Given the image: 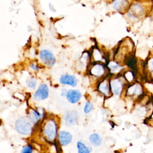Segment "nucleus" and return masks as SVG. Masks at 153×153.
Instances as JSON below:
<instances>
[{"label":"nucleus","mask_w":153,"mask_h":153,"mask_svg":"<svg viewBox=\"0 0 153 153\" xmlns=\"http://www.w3.org/2000/svg\"><path fill=\"white\" fill-rule=\"evenodd\" d=\"M152 2L149 1H138L131 4L127 14L130 20L137 22L149 16Z\"/></svg>","instance_id":"1"},{"label":"nucleus","mask_w":153,"mask_h":153,"mask_svg":"<svg viewBox=\"0 0 153 153\" xmlns=\"http://www.w3.org/2000/svg\"><path fill=\"white\" fill-rule=\"evenodd\" d=\"M57 124L53 119L48 120L44 124L42 133L45 139L50 142H54L57 135Z\"/></svg>","instance_id":"2"},{"label":"nucleus","mask_w":153,"mask_h":153,"mask_svg":"<svg viewBox=\"0 0 153 153\" xmlns=\"http://www.w3.org/2000/svg\"><path fill=\"white\" fill-rule=\"evenodd\" d=\"M15 128L19 133L25 136L30 135L33 130L31 122L25 117H20L17 120Z\"/></svg>","instance_id":"3"},{"label":"nucleus","mask_w":153,"mask_h":153,"mask_svg":"<svg viewBox=\"0 0 153 153\" xmlns=\"http://www.w3.org/2000/svg\"><path fill=\"white\" fill-rule=\"evenodd\" d=\"M145 93V89L143 85L138 82H133L128 84V87L126 89V94L132 98L139 99L143 96Z\"/></svg>","instance_id":"4"},{"label":"nucleus","mask_w":153,"mask_h":153,"mask_svg":"<svg viewBox=\"0 0 153 153\" xmlns=\"http://www.w3.org/2000/svg\"><path fill=\"white\" fill-rule=\"evenodd\" d=\"M126 79H121V78H114L110 79V86L111 90L113 94L116 95H120L123 92L124 85Z\"/></svg>","instance_id":"5"},{"label":"nucleus","mask_w":153,"mask_h":153,"mask_svg":"<svg viewBox=\"0 0 153 153\" xmlns=\"http://www.w3.org/2000/svg\"><path fill=\"white\" fill-rule=\"evenodd\" d=\"M41 62L46 66L52 67L56 63V58L53 53L48 50H42L39 53Z\"/></svg>","instance_id":"6"},{"label":"nucleus","mask_w":153,"mask_h":153,"mask_svg":"<svg viewBox=\"0 0 153 153\" xmlns=\"http://www.w3.org/2000/svg\"><path fill=\"white\" fill-rule=\"evenodd\" d=\"M49 95V89L45 84H41L33 95V99L36 101H41L46 99Z\"/></svg>","instance_id":"7"},{"label":"nucleus","mask_w":153,"mask_h":153,"mask_svg":"<svg viewBox=\"0 0 153 153\" xmlns=\"http://www.w3.org/2000/svg\"><path fill=\"white\" fill-rule=\"evenodd\" d=\"M110 79L108 78H105L100 81L97 84V90L106 97H108L112 93L110 86Z\"/></svg>","instance_id":"8"},{"label":"nucleus","mask_w":153,"mask_h":153,"mask_svg":"<svg viewBox=\"0 0 153 153\" xmlns=\"http://www.w3.org/2000/svg\"><path fill=\"white\" fill-rule=\"evenodd\" d=\"M63 119L66 126H74L78 120V114L75 111H68L65 114Z\"/></svg>","instance_id":"9"},{"label":"nucleus","mask_w":153,"mask_h":153,"mask_svg":"<svg viewBox=\"0 0 153 153\" xmlns=\"http://www.w3.org/2000/svg\"><path fill=\"white\" fill-rule=\"evenodd\" d=\"M89 72L90 74L93 76L96 77H102L106 73V68L101 63H96L91 66Z\"/></svg>","instance_id":"10"},{"label":"nucleus","mask_w":153,"mask_h":153,"mask_svg":"<svg viewBox=\"0 0 153 153\" xmlns=\"http://www.w3.org/2000/svg\"><path fill=\"white\" fill-rule=\"evenodd\" d=\"M130 5L129 0H114L112 4L114 8L120 13L127 12Z\"/></svg>","instance_id":"11"},{"label":"nucleus","mask_w":153,"mask_h":153,"mask_svg":"<svg viewBox=\"0 0 153 153\" xmlns=\"http://www.w3.org/2000/svg\"><path fill=\"white\" fill-rule=\"evenodd\" d=\"M66 97L69 102L74 104L79 101L82 97V94L78 90L71 89L68 90Z\"/></svg>","instance_id":"12"},{"label":"nucleus","mask_w":153,"mask_h":153,"mask_svg":"<svg viewBox=\"0 0 153 153\" xmlns=\"http://www.w3.org/2000/svg\"><path fill=\"white\" fill-rule=\"evenodd\" d=\"M59 82L63 85H67L73 87L76 86L78 83L76 78L74 75L69 74H63L61 75L59 79Z\"/></svg>","instance_id":"13"},{"label":"nucleus","mask_w":153,"mask_h":153,"mask_svg":"<svg viewBox=\"0 0 153 153\" xmlns=\"http://www.w3.org/2000/svg\"><path fill=\"white\" fill-rule=\"evenodd\" d=\"M58 140L61 145L66 146L71 142L72 136L69 132L62 130L58 133Z\"/></svg>","instance_id":"14"},{"label":"nucleus","mask_w":153,"mask_h":153,"mask_svg":"<svg viewBox=\"0 0 153 153\" xmlns=\"http://www.w3.org/2000/svg\"><path fill=\"white\" fill-rule=\"evenodd\" d=\"M44 112H40L38 109H32L28 113V119L33 124L38 123L43 118Z\"/></svg>","instance_id":"15"},{"label":"nucleus","mask_w":153,"mask_h":153,"mask_svg":"<svg viewBox=\"0 0 153 153\" xmlns=\"http://www.w3.org/2000/svg\"><path fill=\"white\" fill-rule=\"evenodd\" d=\"M145 71L151 81H153V55L150 56L145 62Z\"/></svg>","instance_id":"16"},{"label":"nucleus","mask_w":153,"mask_h":153,"mask_svg":"<svg viewBox=\"0 0 153 153\" xmlns=\"http://www.w3.org/2000/svg\"><path fill=\"white\" fill-rule=\"evenodd\" d=\"M89 141L92 145L94 146H99L102 143V139L98 133H94L90 135Z\"/></svg>","instance_id":"17"},{"label":"nucleus","mask_w":153,"mask_h":153,"mask_svg":"<svg viewBox=\"0 0 153 153\" xmlns=\"http://www.w3.org/2000/svg\"><path fill=\"white\" fill-rule=\"evenodd\" d=\"M78 153H90L91 148L87 146L83 142L78 141L76 144Z\"/></svg>","instance_id":"18"},{"label":"nucleus","mask_w":153,"mask_h":153,"mask_svg":"<svg viewBox=\"0 0 153 153\" xmlns=\"http://www.w3.org/2000/svg\"><path fill=\"white\" fill-rule=\"evenodd\" d=\"M135 77L136 74L132 70H128L124 74V78L128 84H131L134 82Z\"/></svg>","instance_id":"19"},{"label":"nucleus","mask_w":153,"mask_h":153,"mask_svg":"<svg viewBox=\"0 0 153 153\" xmlns=\"http://www.w3.org/2000/svg\"><path fill=\"white\" fill-rule=\"evenodd\" d=\"M93 109V105L90 102H86L84 107V112L87 114L91 112Z\"/></svg>","instance_id":"20"},{"label":"nucleus","mask_w":153,"mask_h":153,"mask_svg":"<svg viewBox=\"0 0 153 153\" xmlns=\"http://www.w3.org/2000/svg\"><path fill=\"white\" fill-rule=\"evenodd\" d=\"M27 85L30 88H35L36 85V80L34 78L29 79L27 81Z\"/></svg>","instance_id":"21"},{"label":"nucleus","mask_w":153,"mask_h":153,"mask_svg":"<svg viewBox=\"0 0 153 153\" xmlns=\"http://www.w3.org/2000/svg\"><path fill=\"white\" fill-rule=\"evenodd\" d=\"M109 68L111 71H118L119 69H120L121 66L117 62H111L109 63Z\"/></svg>","instance_id":"22"},{"label":"nucleus","mask_w":153,"mask_h":153,"mask_svg":"<svg viewBox=\"0 0 153 153\" xmlns=\"http://www.w3.org/2000/svg\"><path fill=\"white\" fill-rule=\"evenodd\" d=\"M33 147L31 145H27L21 150V153H32Z\"/></svg>","instance_id":"23"},{"label":"nucleus","mask_w":153,"mask_h":153,"mask_svg":"<svg viewBox=\"0 0 153 153\" xmlns=\"http://www.w3.org/2000/svg\"><path fill=\"white\" fill-rule=\"evenodd\" d=\"M30 67H31V68H32L33 70H34V71H37V70H38V69H39L38 66H36V65H34V64H32V65H30Z\"/></svg>","instance_id":"24"},{"label":"nucleus","mask_w":153,"mask_h":153,"mask_svg":"<svg viewBox=\"0 0 153 153\" xmlns=\"http://www.w3.org/2000/svg\"><path fill=\"white\" fill-rule=\"evenodd\" d=\"M67 90L65 89V88H63L62 90V94H61V95L62 96H66V94H67Z\"/></svg>","instance_id":"25"},{"label":"nucleus","mask_w":153,"mask_h":153,"mask_svg":"<svg viewBox=\"0 0 153 153\" xmlns=\"http://www.w3.org/2000/svg\"><path fill=\"white\" fill-rule=\"evenodd\" d=\"M149 16H151L152 17H153V2H152V7H151V10Z\"/></svg>","instance_id":"26"},{"label":"nucleus","mask_w":153,"mask_h":153,"mask_svg":"<svg viewBox=\"0 0 153 153\" xmlns=\"http://www.w3.org/2000/svg\"><path fill=\"white\" fill-rule=\"evenodd\" d=\"M149 1H151L152 2H153V0H149Z\"/></svg>","instance_id":"27"},{"label":"nucleus","mask_w":153,"mask_h":153,"mask_svg":"<svg viewBox=\"0 0 153 153\" xmlns=\"http://www.w3.org/2000/svg\"></svg>","instance_id":"28"}]
</instances>
